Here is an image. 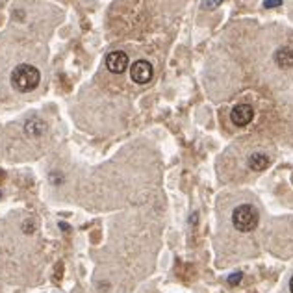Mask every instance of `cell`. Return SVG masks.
<instances>
[{
  "mask_svg": "<svg viewBox=\"0 0 293 293\" xmlns=\"http://www.w3.org/2000/svg\"><path fill=\"white\" fill-rule=\"evenodd\" d=\"M221 2L223 0H204V2H202V8H204V10H216Z\"/></svg>",
  "mask_w": 293,
  "mask_h": 293,
  "instance_id": "cell-10",
  "label": "cell"
},
{
  "mask_svg": "<svg viewBox=\"0 0 293 293\" xmlns=\"http://www.w3.org/2000/svg\"><path fill=\"white\" fill-rule=\"evenodd\" d=\"M130 76L134 80L136 84L139 86H143V84H149L154 76V67H152V63L147 62V60H138V62L132 63V67H130Z\"/></svg>",
  "mask_w": 293,
  "mask_h": 293,
  "instance_id": "cell-3",
  "label": "cell"
},
{
  "mask_svg": "<svg viewBox=\"0 0 293 293\" xmlns=\"http://www.w3.org/2000/svg\"><path fill=\"white\" fill-rule=\"evenodd\" d=\"M291 180H293V178H291Z\"/></svg>",
  "mask_w": 293,
  "mask_h": 293,
  "instance_id": "cell-13",
  "label": "cell"
},
{
  "mask_svg": "<svg viewBox=\"0 0 293 293\" xmlns=\"http://www.w3.org/2000/svg\"><path fill=\"white\" fill-rule=\"evenodd\" d=\"M39 80H41L39 69L28 63H21L11 71V86L21 93L34 91L39 86Z\"/></svg>",
  "mask_w": 293,
  "mask_h": 293,
  "instance_id": "cell-1",
  "label": "cell"
},
{
  "mask_svg": "<svg viewBox=\"0 0 293 293\" xmlns=\"http://www.w3.org/2000/svg\"><path fill=\"white\" fill-rule=\"evenodd\" d=\"M258 221H260V216H258L256 208L251 204L237 206L232 214V223L239 232H252L258 226Z\"/></svg>",
  "mask_w": 293,
  "mask_h": 293,
  "instance_id": "cell-2",
  "label": "cell"
},
{
  "mask_svg": "<svg viewBox=\"0 0 293 293\" xmlns=\"http://www.w3.org/2000/svg\"><path fill=\"white\" fill-rule=\"evenodd\" d=\"M106 67H108L110 72H115V74L124 72L128 67V54L123 50L110 52L108 58H106Z\"/></svg>",
  "mask_w": 293,
  "mask_h": 293,
  "instance_id": "cell-5",
  "label": "cell"
},
{
  "mask_svg": "<svg viewBox=\"0 0 293 293\" xmlns=\"http://www.w3.org/2000/svg\"><path fill=\"white\" fill-rule=\"evenodd\" d=\"M269 164H271L269 156L262 154V152H254V154H251V158H249V167H251L252 171H258V173L268 169Z\"/></svg>",
  "mask_w": 293,
  "mask_h": 293,
  "instance_id": "cell-7",
  "label": "cell"
},
{
  "mask_svg": "<svg viewBox=\"0 0 293 293\" xmlns=\"http://www.w3.org/2000/svg\"><path fill=\"white\" fill-rule=\"evenodd\" d=\"M26 130L34 136H39L46 130V124L43 123V121H39V119H32V121H28V124H26Z\"/></svg>",
  "mask_w": 293,
  "mask_h": 293,
  "instance_id": "cell-8",
  "label": "cell"
},
{
  "mask_svg": "<svg viewBox=\"0 0 293 293\" xmlns=\"http://www.w3.org/2000/svg\"><path fill=\"white\" fill-rule=\"evenodd\" d=\"M289 291L293 293V278H291V282H289Z\"/></svg>",
  "mask_w": 293,
  "mask_h": 293,
  "instance_id": "cell-12",
  "label": "cell"
},
{
  "mask_svg": "<svg viewBox=\"0 0 293 293\" xmlns=\"http://www.w3.org/2000/svg\"><path fill=\"white\" fill-rule=\"evenodd\" d=\"M242 278H243V273L236 271V273H232V275H228V278H226V280H228V284H230V286H237V284L242 282Z\"/></svg>",
  "mask_w": 293,
  "mask_h": 293,
  "instance_id": "cell-9",
  "label": "cell"
},
{
  "mask_svg": "<svg viewBox=\"0 0 293 293\" xmlns=\"http://www.w3.org/2000/svg\"><path fill=\"white\" fill-rule=\"evenodd\" d=\"M230 119L232 123L236 124V126H239V128H243V126H247V124H251V121L254 119V110H252L251 104H237V106H234L230 112Z\"/></svg>",
  "mask_w": 293,
  "mask_h": 293,
  "instance_id": "cell-4",
  "label": "cell"
},
{
  "mask_svg": "<svg viewBox=\"0 0 293 293\" xmlns=\"http://www.w3.org/2000/svg\"><path fill=\"white\" fill-rule=\"evenodd\" d=\"M278 6H282V0H265L263 2L265 10H273V8H278Z\"/></svg>",
  "mask_w": 293,
  "mask_h": 293,
  "instance_id": "cell-11",
  "label": "cell"
},
{
  "mask_svg": "<svg viewBox=\"0 0 293 293\" xmlns=\"http://www.w3.org/2000/svg\"><path fill=\"white\" fill-rule=\"evenodd\" d=\"M275 62L280 69H291L293 67V50L288 46H280L275 52Z\"/></svg>",
  "mask_w": 293,
  "mask_h": 293,
  "instance_id": "cell-6",
  "label": "cell"
}]
</instances>
